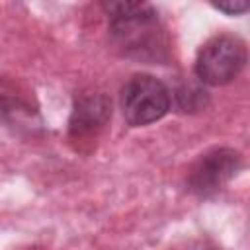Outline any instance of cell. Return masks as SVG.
I'll list each match as a JSON object with an SVG mask.
<instances>
[{"instance_id": "3", "label": "cell", "mask_w": 250, "mask_h": 250, "mask_svg": "<svg viewBox=\"0 0 250 250\" xmlns=\"http://www.w3.org/2000/svg\"><path fill=\"white\" fill-rule=\"evenodd\" d=\"M121 113L131 127H145L162 119L170 109V90L150 74H135L121 88Z\"/></svg>"}, {"instance_id": "1", "label": "cell", "mask_w": 250, "mask_h": 250, "mask_svg": "<svg viewBox=\"0 0 250 250\" xmlns=\"http://www.w3.org/2000/svg\"><path fill=\"white\" fill-rule=\"evenodd\" d=\"M102 8L109 18V41L123 57L148 64L168 59V35L152 4L125 0Z\"/></svg>"}, {"instance_id": "2", "label": "cell", "mask_w": 250, "mask_h": 250, "mask_svg": "<svg viewBox=\"0 0 250 250\" xmlns=\"http://www.w3.org/2000/svg\"><path fill=\"white\" fill-rule=\"evenodd\" d=\"M246 59V43L238 35L219 33L197 51L195 76L207 86H225L242 72Z\"/></svg>"}, {"instance_id": "6", "label": "cell", "mask_w": 250, "mask_h": 250, "mask_svg": "<svg viewBox=\"0 0 250 250\" xmlns=\"http://www.w3.org/2000/svg\"><path fill=\"white\" fill-rule=\"evenodd\" d=\"M215 10L227 14V16H236V14H242L248 10V4L246 2H215L213 4Z\"/></svg>"}, {"instance_id": "5", "label": "cell", "mask_w": 250, "mask_h": 250, "mask_svg": "<svg viewBox=\"0 0 250 250\" xmlns=\"http://www.w3.org/2000/svg\"><path fill=\"white\" fill-rule=\"evenodd\" d=\"M111 115V102L104 94H82L74 102L70 117V135L74 139L96 135Z\"/></svg>"}, {"instance_id": "7", "label": "cell", "mask_w": 250, "mask_h": 250, "mask_svg": "<svg viewBox=\"0 0 250 250\" xmlns=\"http://www.w3.org/2000/svg\"><path fill=\"white\" fill-rule=\"evenodd\" d=\"M180 250H221L215 242L211 240H205V238H197V240H189L184 244V248Z\"/></svg>"}, {"instance_id": "4", "label": "cell", "mask_w": 250, "mask_h": 250, "mask_svg": "<svg viewBox=\"0 0 250 250\" xmlns=\"http://www.w3.org/2000/svg\"><path fill=\"white\" fill-rule=\"evenodd\" d=\"M242 168V156L229 146L211 148L201 154L189 168L186 186L188 191L199 197H211L221 191Z\"/></svg>"}]
</instances>
